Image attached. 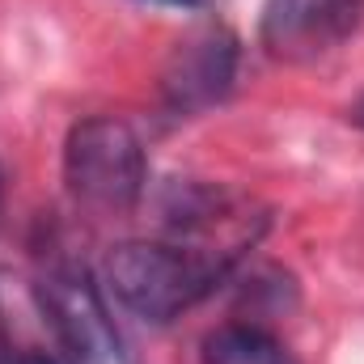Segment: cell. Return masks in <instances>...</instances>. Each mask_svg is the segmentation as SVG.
<instances>
[{"instance_id":"7a4b0ae2","label":"cell","mask_w":364,"mask_h":364,"mask_svg":"<svg viewBox=\"0 0 364 364\" xmlns=\"http://www.w3.org/2000/svg\"><path fill=\"white\" fill-rule=\"evenodd\" d=\"M64 182L93 212H132L149 182L140 136L114 114L81 119L64 144Z\"/></svg>"},{"instance_id":"9c48e42d","label":"cell","mask_w":364,"mask_h":364,"mask_svg":"<svg viewBox=\"0 0 364 364\" xmlns=\"http://www.w3.org/2000/svg\"><path fill=\"white\" fill-rule=\"evenodd\" d=\"M348 119H352L356 127H364V93L356 97V102H352V110H348Z\"/></svg>"},{"instance_id":"5b68a950","label":"cell","mask_w":364,"mask_h":364,"mask_svg":"<svg viewBox=\"0 0 364 364\" xmlns=\"http://www.w3.org/2000/svg\"><path fill=\"white\" fill-rule=\"evenodd\" d=\"M364 21V0H263L259 43L272 60L314 64L339 51Z\"/></svg>"},{"instance_id":"ba28073f","label":"cell","mask_w":364,"mask_h":364,"mask_svg":"<svg viewBox=\"0 0 364 364\" xmlns=\"http://www.w3.org/2000/svg\"><path fill=\"white\" fill-rule=\"evenodd\" d=\"M153 4H174V9H212V0H153Z\"/></svg>"},{"instance_id":"3957f363","label":"cell","mask_w":364,"mask_h":364,"mask_svg":"<svg viewBox=\"0 0 364 364\" xmlns=\"http://www.w3.org/2000/svg\"><path fill=\"white\" fill-rule=\"evenodd\" d=\"M38 292H43L55 352L64 364H136L127 339L119 335V326L85 267L51 272L38 284Z\"/></svg>"},{"instance_id":"6da1fadb","label":"cell","mask_w":364,"mask_h":364,"mask_svg":"<svg viewBox=\"0 0 364 364\" xmlns=\"http://www.w3.org/2000/svg\"><path fill=\"white\" fill-rule=\"evenodd\" d=\"M229 263L233 259L212 246L123 242L106 259V284L132 314L149 322H174L225 279Z\"/></svg>"},{"instance_id":"52a82bcc","label":"cell","mask_w":364,"mask_h":364,"mask_svg":"<svg viewBox=\"0 0 364 364\" xmlns=\"http://www.w3.org/2000/svg\"><path fill=\"white\" fill-rule=\"evenodd\" d=\"M4 364H64V360L51 356V352H13V356H4Z\"/></svg>"},{"instance_id":"8992f818","label":"cell","mask_w":364,"mask_h":364,"mask_svg":"<svg viewBox=\"0 0 364 364\" xmlns=\"http://www.w3.org/2000/svg\"><path fill=\"white\" fill-rule=\"evenodd\" d=\"M203 364H296V360L267 331L246 326V322H229V326H220L203 339Z\"/></svg>"},{"instance_id":"30bf717a","label":"cell","mask_w":364,"mask_h":364,"mask_svg":"<svg viewBox=\"0 0 364 364\" xmlns=\"http://www.w3.org/2000/svg\"><path fill=\"white\" fill-rule=\"evenodd\" d=\"M0 203H4V170H0Z\"/></svg>"},{"instance_id":"277c9868","label":"cell","mask_w":364,"mask_h":364,"mask_svg":"<svg viewBox=\"0 0 364 364\" xmlns=\"http://www.w3.org/2000/svg\"><path fill=\"white\" fill-rule=\"evenodd\" d=\"M237 38L216 26L203 21L191 34H182L161 68V102L174 119L186 114H203L208 106L225 102L233 81H237Z\"/></svg>"}]
</instances>
